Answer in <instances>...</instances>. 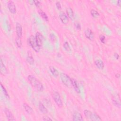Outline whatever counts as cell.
<instances>
[{
	"instance_id": "f1b7e54d",
	"label": "cell",
	"mask_w": 121,
	"mask_h": 121,
	"mask_svg": "<svg viewBox=\"0 0 121 121\" xmlns=\"http://www.w3.org/2000/svg\"><path fill=\"white\" fill-rule=\"evenodd\" d=\"M75 27L78 30H81V25L79 23H78V22L75 23Z\"/></svg>"
},
{
	"instance_id": "ffe728a7",
	"label": "cell",
	"mask_w": 121,
	"mask_h": 121,
	"mask_svg": "<svg viewBox=\"0 0 121 121\" xmlns=\"http://www.w3.org/2000/svg\"><path fill=\"white\" fill-rule=\"evenodd\" d=\"M38 108H39L40 111L43 114H46L48 112V110H47V108L45 107V106L44 105V104H43L42 103H39Z\"/></svg>"
},
{
	"instance_id": "9c48e42d",
	"label": "cell",
	"mask_w": 121,
	"mask_h": 121,
	"mask_svg": "<svg viewBox=\"0 0 121 121\" xmlns=\"http://www.w3.org/2000/svg\"><path fill=\"white\" fill-rule=\"evenodd\" d=\"M35 39L36 40V41L38 43V44L39 45V46L41 47L43 43V40H44V37L43 35L39 32H37L35 34Z\"/></svg>"
},
{
	"instance_id": "5b68a950",
	"label": "cell",
	"mask_w": 121,
	"mask_h": 121,
	"mask_svg": "<svg viewBox=\"0 0 121 121\" xmlns=\"http://www.w3.org/2000/svg\"><path fill=\"white\" fill-rule=\"evenodd\" d=\"M60 78L63 84L67 86H69L71 85V78H70L69 76L66 73H61Z\"/></svg>"
},
{
	"instance_id": "d6986e66",
	"label": "cell",
	"mask_w": 121,
	"mask_h": 121,
	"mask_svg": "<svg viewBox=\"0 0 121 121\" xmlns=\"http://www.w3.org/2000/svg\"><path fill=\"white\" fill-rule=\"evenodd\" d=\"M26 60L27 61V62L30 65H33L34 63V59L31 53V52H28L26 58Z\"/></svg>"
},
{
	"instance_id": "7402d4cb",
	"label": "cell",
	"mask_w": 121,
	"mask_h": 121,
	"mask_svg": "<svg viewBox=\"0 0 121 121\" xmlns=\"http://www.w3.org/2000/svg\"><path fill=\"white\" fill-rule=\"evenodd\" d=\"M90 13L91 16L94 17V18H97L99 17V13L95 10L94 9H92L90 10Z\"/></svg>"
},
{
	"instance_id": "3957f363",
	"label": "cell",
	"mask_w": 121,
	"mask_h": 121,
	"mask_svg": "<svg viewBox=\"0 0 121 121\" xmlns=\"http://www.w3.org/2000/svg\"><path fill=\"white\" fill-rule=\"evenodd\" d=\"M28 43L29 45L35 52H38L40 51L41 47L38 44L35 39V37L33 35H32L29 37L28 39Z\"/></svg>"
},
{
	"instance_id": "d4e9b609",
	"label": "cell",
	"mask_w": 121,
	"mask_h": 121,
	"mask_svg": "<svg viewBox=\"0 0 121 121\" xmlns=\"http://www.w3.org/2000/svg\"><path fill=\"white\" fill-rule=\"evenodd\" d=\"M16 43L17 45V46L19 48H21L22 45V43L21 41V38H19L18 37H17L16 38Z\"/></svg>"
},
{
	"instance_id": "52a82bcc",
	"label": "cell",
	"mask_w": 121,
	"mask_h": 121,
	"mask_svg": "<svg viewBox=\"0 0 121 121\" xmlns=\"http://www.w3.org/2000/svg\"><path fill=\"white\" fill-rule=\"evenodd\" d=\"M85 35L89 40L92 41L94 40L95 36L94 33L92 32V31L89 29V28H87L85 30Z\"/></svg>"
},
{
	"instance_id": "ba28073f",
	"label": "cell",
	"mask_w": 121,
	"mask_h": 121,
	"mask_svg": "<svg viewBox=\"0 0 121 121\" xmlns=\"http://www.w3.org/2000/svg\"><path fill=\"white\" fill-rule=\"evenodd\" d=\"M4 113L8 121H15L16 119L14 118L11 112L8 108H5L4 110Z\"/></svg>"
},
{
	"instance_id": "d6a6232c",
	"label": "cell",
	"mask_w": 121,
	"mask_h": 121,
	"mask_svg": "<svg viewBox=\"0 0 121 121\" xmlns=\"http://www.w3.org/2000/svg\"><path fill=\"white\" fill-rule=\"evenodd\" d=\"M114 56L115 57V58L117 60H118L119 59V54L117 53H115L114 54Z\"/></svg>"
},
{
	"instance_id": "f546056e",
	"label": "cell",
	"mask_w": 121,
	"mask_h": 121,
	"mask_svg": "<svg viewBox=\"0 0 121 121\" xmlns=\"http://www.w3.org/2000/svg\"><path fill=\"white\" fill-rule=\"evenodd\" d=\"M56 6L57 8V9H59V10H60L61 9V5H60V2L59 1H57L56 2Z\"/></svg>"
},
{
	"instance_id": "44dd1931",
	"label": "cell",
	"mask_w": 121,
	"mask_h": 121,
	"mask_svg": "<svg viewBox=\"0 0 121 121\" xmlns=\"http://www.w3.org/2000/svg\"><path fill=\"white\" fill-rule=\"evenodd\" d=\"M66 13L68 17L71 19H72L74 17V13L73 10L70 7H69L66 9Z\"/></svg>"
},
{
	"instance_id": "4fadbf2b",
	"label": "cell",
	"mask_w": 121,
	"mask_h": 121,
	"mask_svg": "<svg viewBox=\"0 0 121 121\" xmlns=\"http://www.w3.org/2000/svg\"><path fill=\"white\" fill-rule=\"evenodd\" d=\"M60 18L62 23L64 24H67L69 22V18L67 14L64 12H62L60 14Z\"/></svg>"
},
{
	"instance_id": "8fae6325",
	"label": "cell",
	"mask_w": 121,
	"mask_h": 121,
	"mask_svg": "<svg viewBox=\"0 0 121 121\" xmlns=\"http://www.w3.org/2000/svg\"><path fill=\"white\" fill-rule=\"evenodd\" d=\"M16 30L17 37L19 38H21L22 36V27L21 25L18 22H17L16 23Z\"/></svg>"
},
{
	"instance_id": "484cf974",
	"label": "cell",
	"mask_w": 121,
	"mask_h": 121,
	"mask_svg": "<svg viewBox=\"0 0 121 121\" xmlns=\"http://www.w3.org/2000/svg\"><path fill=\"white\" fill-rule=\"evenodd\" d=\"M63 47L66 51H70V48L69 45V43L67 42H65L63 43Z\"/></svg>"
},
{
	"instance_id": "30bf717a",
	"label": "cell",
	"mask_w": 121,
	"mask_h": 121,
	"mask_svg": "<svg viewBox=\"0 0 121 121\" xmlns=\"http://www.w3.org/2000/svg\"><path fill=\"white\" fill-rule=\"evenodd\" d=\"M72 120L73 121H82L84 120L81 113L78 112H75L72 115Z\"/></svg>"
},
{
	"instance_id": "ac0fdd59",
	"label": "cell",
	"mask_w": 121,
	"mask_h": 121,
	"mask_svg": "<svg viewBox=\"0 0 121 121\" xmlns=\"http://www.w3.org/2000/svg\"><path fill=\"white\" fill-rule=\"evenodd\" d=\"M49 69L51 73L54 77H57L59 76V72L54 67L52 66H50L49 67Z\"/></svg>"
},
{
	"instance_id": "83f0119b",
	"label": "cell",
	"mask_w": 121,
	"mask_h": 121,
	"mask_svg": "<svg viewBox=\"0 0 121 121\" xmlns=\"http://www.w3.org/2000/svg\"><path fill=\"white\" fill-rule=\"evenodd\" d=\"M50 37L51 40L52 41H55L56 40V36H55V35L53 34H51L50 35Z\"/></svg>"
},
{
	"instance_id": "603a6c76",
	"label": "cell",
	"mask_w": 121,
	"mask_h": 121,
	"mask_svg": "<svg viewBox=\"0 0 121 121\" xmlns=\"http://www.w3.org/2000/svg\"><path fill=\"white\" fill-rule=\"evenodd\" d=\"M39 14H40V15L41 16V17L43 18L44 19V20H45L46 21H48V20H49V18H48V17L47 15V14L44 12H43V11H39Z\"/></svg>"
},
{
	"instance_id": "4316f807",
	"label": "cell",
	"mask_w": 121,
	"mask_h": 121,
	"mask_svg": "<svg viewBox=\"0 0 121 121\" xmlns=\"http://www.w3.org/2000/svg\"><path fill=\"white\" fill-rule=\"evenodd\" d=\"M99 39H100V40L101 43H105V37L104 36V35H100V36H99Z\"/></svg>"
},
{
	"instance_id": "5bb4252c",
	"label": "cell",
	"mask_w": 121,
	"mask_h": 121,
	"mask_svg": "<svg viewBox=\"0 0 121 121\" xmlns=\"http://www.w3.org/2000/svg\"><path fill=\"white\" fill-rule=\"evenodd\" d=\"M0 73L2 75L6 74L8 73V70L7 69V68L4 64V63L3 62L1 58H0Z\"/></svg>"
},
{
	"instance_id": "7a4b0ae2",
	"label": "cell",
	"mask_w": 121,
	"mask_h": 121,
	"mask_svg": "<svg viewBox=\"0 0 121 121\" xmlns=\"http://www.w3.org/2000/svg\"><path fill=\"white\" fill-rule=\"evenodd\" d=\"M84 114L87 119H88L91 121H99L102 120V119L100 118V117L96 113L92 112L88 110H84Z\"/></svg>"
},
{
	"instance_id": "6da1fadb",
	"label": "cell",
	"mask_w": 121,
	"mask_h": 121,
	"mask_svg": "<svg viewBox=\"0 0 121 121\" xmlns=\"http://www.w3.org/2000/svg\"><path fill=\"white\" fill-rule=\"evenodd\" d=\"M29 83L37 91L41 92L43 90L44 87L42 83L35 77L30 75L27 77Z\"/></svg>"
},
{
	"instance_id": "2e32d148",
	"label": "cell",
	"mask_w": 121,
	"mask_h": 121,
	"mask_svg": "<svg viewBox=\"0 0 121 121\" xmlns=\"http://www.w3.org/2000/svg\"><path fill=\"white\" fill-rule=\"evenodd\" d=\"M71 85H72V86L74 87L76 92H77L78 93H79L80 92V89L78 85L77 82L74 78H71Z\"/></svg>"
},
{
	"instance_id": "4dcf8cb0",
	"label": "cell",
	"mask_w": 121,
	"mask_h": 121,
	"mask_svg": "<svg viewBox=\"0 0 121 121\" xmlns=\"http://www.w3.org/2000/svg\"><path fill=\"white\" fill-rule=\"evenodd\" d=\"M33 2L35 4V5L37 7H39L40 5V4H41L40 2L39 1H38V0H34Z\"/></svg>"
},
{
	"instance_id": "1f68e13d",
	"label": "cell",
	"mask_w": 121,
	"mask_h": 121,
	"mask_svg": "<svg viewBox=\"0 0 121 121\" xmlns=\"http://www.w3.org/2000/svg\"><path fill=\"white\" fill-rule=\"evenodd\" d=\"M43 121H52V119H51L50 118H49V117H47V116H46V117H43Z\"/></svg>"
},
{
	"instance_id": "cb8c5ba5",
	"label": "cell",
	"mask_w": 121,
	"mask_h": 121,
	"mask_svg": "<svg viewBox=\"0 0 121 121\" xmlns=\"http://www.w3.org/2000/svg\"><path fill=\"white\" fill-rule=\"evenodd\" d=\"M0 86H1V89L2 90V92L4 94V95L8 98H9V93L8 92V91H7L6 89L5 88V87L3 86L2 84L1 83H0Z\"/></svg>"
},
{
	"instance_id": "8992f818",
	"label": "cell",
	"mask_w": 121,
	"mask_h": 121,
	"mask_svg": "<svg viewBox=\"0 0 121 121\" xmlns=\"http://www.w3.org/2000/svg\"><path fill=\"white\" fill-rule=\"evenodd\" d=\"M8 7L9 11L12 14H15L16 13V7L14 2L12 0L9 1L8 3Z\"/></svg>"
},
{
	"instance_id": "836d02e7",
	"label": "cell",
	"mask_w": 121,
	"mask_h": 121,
	"mask_svg": "<svg viewBox=\"0 0 121 121\" xmlns=\"http://www.w3.org/2000/svg\"><path fill=\"white\" fill-rule=\"evenodd\" d=\"M121 2V1L120 0H118V1H117V4H118V5L119 6H120Z\"/></svg>"
},
{
	"instance_id": "e0dca14e",
	"label": "cell",
	"mask_w": 121,
	"mask_h": 121,
	"mask_svg": "<svg viewBox=\"0 0 121 121\" xmlns=\"http://www.w3.org/2000/svg\"><path fill=\"white\" fill-rule=\"evenodd\" d=\"M23 107L25 111L28 114H32L33 112V110L31 107H30L27 104L24 103Z\"/></svg>"
},
{
	"instance_id": "7c38bea8",
	"label": "cell",
	"mask_w": 121,
	"mask_h": 121,
	"mask_svg": "<svg viewBox=\"0 0 121 121\" xmlns=\"http://www.w3.org/2000/svg\"><path fill=\"white\" fill-rule=\"evenodd\" d=\"M113 104L118 108L121 107V100H120V97L119 94L117 95H114L112 99Z\"/></svg>"
},
{
	"instance_id": "9a60e30c",
	"label": "cell",
	"mask_w": 121,
	"mask_h": 121,
	"mask_svg": "<svg viewBox=\"0 0 121 121\" xmlns=\"http://www.w3.org/2000/svg\"><path fill=\"white\" fill-rule=\"evenodd\" d=\"M95 64L98 69H103L104 67V62L100 59L96 60L95 61Z\"/></svg>"
},
{
	"instance_id": "277c9868",
	"label": "cell",
	"mask_w": 121,
	"mask_h": 121,
	"mask_svg": "<svg viewBox=\"0 0 121 121\" xmlns=\"http://www.w3.org/2000/svg\"><path fill=\"white\" fill-rule=\"evenodd\" d=\"M52 97L55 104L58 107H61L63 106V103L61 96L58 92H54L52 95Z\"/></svg>"
},
{
	"instance_id": "e575fe53",
	"label": "cell",
	"mask_w": 121,
	"mask_h": 121,
	"mask_svg": "<svg viewBox=\"0 0 121 121\" xmlns=\"http://www.w3.org/2000/svg\"><path fill=\"white\" fill-rule=\"evenodd\" d=\"M120 75L119 74H116V77H117V78H118V77H120Z\"/></svg>"
}]
</instances>
